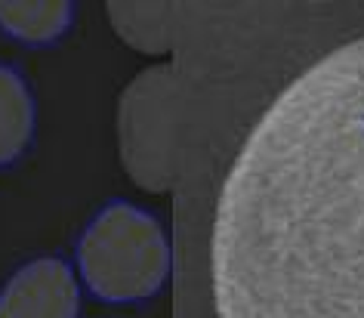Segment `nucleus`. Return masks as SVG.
<instances>
[{
  "instance_id": "obj_1",
  "label": "nucleus",
  "mask_w": 364,
  "mask_h": 318,
  "mask_svg": "<svg viewBox=\"0 0 364 318\" xmlns=\"http://www.w3.org/2000/svg\"><path fill=\"white\" fill-rule=\"evenodd\" d=\"M216 318H364V34L250 130L213 220Z\"/></svg>"
},
{
  "instance_id": "obj_2",
  "label": "nucleus",
  "mask_w": 364,
  "mask_h": 318,
  "mask_svg": "<svg viewBox=\"0 0 364 318\" xmlns=\"http://www.w3.org/2000/svg\"><path fill=\"white\" fill-rule=\"evenodd\" d=\"M77 272L105 303H142L170 275V244L161 223L130 201H112L77 241Z\"/></svg>"
},
{
  "instance_id": "obj_3",
  "label": "nucleus",
  "mask_w": 364,
  "mask_h": 318,
  "mask_svg": "<svg viewBox=\"0 0 364 318\" xmlns=\"http://www.w3.org/2000/svg\"><path fill=\"white\" fill-rule=\"evenodd\" d=\"M179 87L170 65L139 71L117 102V149L127 176L151 195L170 192L176 176Z\"/></svg>"
},
{
  "instance_id": "obj_4",
  "label": "nucleus",
  "mask_w": 364,
  "mask_h": 318,
  "mask_svg": "<svg viewBox=\"0 0 364 318\" xmlns=\"http://www.w3.org/2000/svg\"><path fill=\"white\" fill-rule=\"evenodd\" d=\"M77 275L59 257L31 260L0 290V318H77Z\"/></svg>"
},
{
  "instance_id": "obj_5",
  "label": "nucleus",
  "mask_w": 364,
  "mask_h": 318,
  "mask_svg": "<svg viewBox=\"0 0 364 318\" xmlns=\"http://www.w3.org/2000/svg\"><path fill=\"white\" fill-rule=\"evenodd\" d=\"M71 13L68 0H0V28L22 43L43 47L65 34Z\"/></svg>"
},
{
  "instance_id": "obj_6",
  "label": "nucleus",
  "mask_w": 364,
  "mask_h": 318,
  "mask_svg": "<svg viewBox=\"0 0 364 318\" xmlns=\"http://www.w3.org/2000/svg\"><path fill=\"white\" fill-rule=\"evenodd\" d=\"M34 136V96L25 78L0 65V167L13 164Z\"/></svg>"
},
{
  "instance_id": "obj_7",
  "label": "nucleus",
  "mask_w": 364,
  "mask_h": 318,
  "mask_svg": "<svg viewBox=\"0 0 364 318\" xmlns=\"http://www.w3.org/2000/svg\"><path fill=\"white\" fill-rule=\"evenodd\" d=\"M114 31L142 53H164L170 47V6L161 4H108Z\"/></svg>"
}]
</instances>
